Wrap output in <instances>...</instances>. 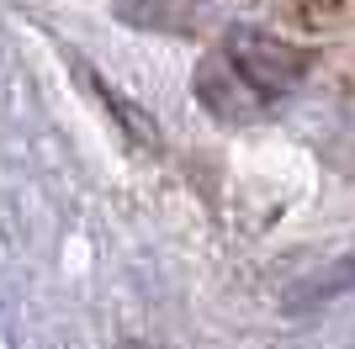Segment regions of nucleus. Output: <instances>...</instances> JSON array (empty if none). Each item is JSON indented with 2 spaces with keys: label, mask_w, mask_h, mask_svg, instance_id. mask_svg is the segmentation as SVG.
I'll return each mask as SVG.
<instances>
[{
  "label": "nucleus",
  "mask_w": 355,
  "mask_h": 349,
  "mask_svg": "<svg viewBox=\"0 0 355 349\" xmlns=\"http://www.w3.org/2000/svg\"><path fill=\"white\" fill-rule=\"evenodd\" d=\"M202 74L218 80V85H234L244 96V106H250V116H254L260 106L282 101L286 90L308 74V53H297L292 43L270 37V32H234L223 64H207Z\"/></svg>",
  "instance_id": "f257e3e1"
}]
</instances>
